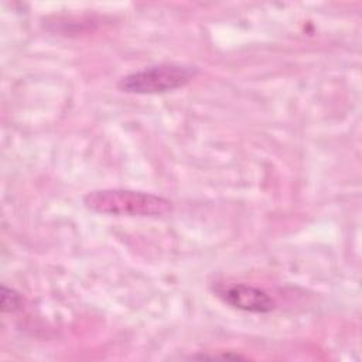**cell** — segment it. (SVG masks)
<instances>
[{"mask_svg":"<svg viewBox=\"0 0 362 362\" xmlns=\"http://www.w3.org/2000/svg\"><path fill=\"white\" fill-rule=\"evenodd\" d=\"M83 205L96 214L113 216L158 218L173 212V202L164 197L124 188L93 189L83 195Z\"/></svg>","mask_w":362,"mask_h":362,"instance_id":"cell-1","label":"cell"},{"mask_svg":"<svg viewBox=\"0 0 362 362\" xmlns=\"http://www.w3.org/2000/svg\"><path fill=\"white\" fill-rule=\"evenodd\" d=\"M198 72L197 66L188 64H157L123 76L117 82V89L134 95L167 93L188 85Z\"/></svg>","mask_w":362,"mask_h":362,"instance_id":"cell-2","label":"cell"},{"mask_svg":"<svg viewBox=\"0 0 362 362\" xmlns=\"http://www.w3.org/2000/svg\"><path fill=\"white\" fill-rule=\"evenodd\" d=\"M216 296L228 305L247 313L264 314L276 307L274 300L264 290L240 283L218 287Z\"/></svg>","mask_w":362,"mask_h":362,"instance_id":"cell-3","label":"cell"},{"mask_svg":"<svg viewBox=\"0 0 362 362\" xmlns=\"http://www.w3.org/2000/svg\"><path fill=\"white\" fill-rule=\"evenodd\" d=\"M23 296L11 287L1 286V311L3 313H16L23 307Z\"/></svg>","mask_w":362,"mask_h":362,"instance_id":"cell-4","label":"cell"}]
</instances>
